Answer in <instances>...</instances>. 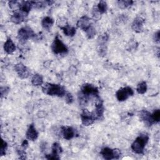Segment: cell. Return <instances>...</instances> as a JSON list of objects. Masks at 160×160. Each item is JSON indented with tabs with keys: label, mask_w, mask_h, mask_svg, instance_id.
Masks as SVG:
<instances>
[{
	"label": "cell",
	"mask_w": 160,
	"mask_h": 160,
	"mask_svg": "<svg viewBox=\"0 0 160 160\" xmlns=\"http://www.w3.org/2000/svg\"><path fill=\"white\" fill-rule=\"evenodd\" d=\"M152 118L154 122H158L160 120V111L159 109L155 110L152 114H151Z\"/></svg>",
	"instance_id": "27"
},
{
	"label": "cell",
	"mask_w": 160,
	"mask_h": 160,
	"mask_svg": "<svg viewBox=\"0 0 160 160\" xmlns=\"http://www.w3.org/2000/svg\"><path fill=\"white\" fill-rule=\"evenodd\" d=\"M19 5H20V2H19L17 1H11L9 2V7L11 8V9L13 10L19 9Z\"/></svg>",
	"instance_id": "28"
},
{
	"label": "cell",
	"mask_w": 160,
	"mask_h": 160,
	"mask_svg": "<svg viewBox=\"0 0 160 160\" xmlns=\"http://www.w3.org/2000/svg\"><path fill=\"white\" fill-rule=\"evenodd\" d=\"M82 94L84 96L88 97V96H94L97 97L98 96V89L95 86H92V84H84L81 89Z\"/></svg>",
	"instance_id": "6"
},
{
	"label": "cell",
	"mask_w": 160,
	"mask_h": 160,
	"mask_svg": "<svg viewBox=\"0 0 160 160\" xmlns=\"http://www.w3.org/2000/svg\"><path fill=\"white\" fill-rule=\"evenodd\" d=\"M101 14L98 11V10L97 9V8H96L95 9L93 10L92 12V16H93V18L96 20H98L100 18H101Z\"/></svg>",
	"instance_id": "32"
},
{
	"label": "cell",
	"mask_w": 160,
	"mask_h": 160,
	"mask_svg": "<svg viewBox=\"0 0 160 160\" xmlns=\"http://www.w3.org/2000/svg\"><path fill=\"white\" fill-rule=\"evenodd\" d=\"M31 82L34 86L42 85L43 83V78L39 74H35L31 79Z\"/></svg>",
	"instance_id": "20"
},
{
	"label": "cell",
	"mask_w": 160,
	"mask_h": 160,
	"mask_svg": "<svg viewBox=\"0 0 160 160\" xmlns=\"http://www.w3.org/2000/svg\"><path fill=\"white\" fill-rule=\"evenodd\" d=\"M24 17L25 16L22 14L21 12H14L11 18V21L15 24H20L24 21Z\"/></svg>",
	"instance_id": "18"
},
{
	"label": "cell",
	"mask_w": 160,
	"mask_h": 160,
	"mask_svg": "<svg viewBox=\"0 0 160 160\" xmlns=\"http://www.w3.org/2000/svg\"><path fill=\"white\" fill-rule=\"evenodd\" d=\"M14 69L21 78L26 79L29 76V71L23 64L21 62L16 64L14 66Z\"/></svg>",
	"instance_id": "7"
},
{
	"label": "cell",
	"mask_w": 160,
	"mask_h": 160,
	"mask_svg": "<svg viewBox=\"0 0 160 160\" xmlns=\"http://www.w3.org/2000/svg\"><path fill=\"white\" fill-rule=\"evenodd\" d=\"M42 89L44 93L50 96L62 97L66 94L65 88L59 84H54L46 82L42 86Z\"/></svg>",
	"instance_id": "1"
},
{
	"label": "cell",
	"mask_w": 160,
	"mask_h": 160,
	"mask_svg": "<svg viewBox=\"0 0 160 160\" xmlns=\"http://www.w3.org/2000/svg\"><path fill=\"white\" fill-rule=\"evenodd\" d=\"M35 36L33 31L29 27H24L19 29L18 32V38L21 42H25L29 38H34Z\"/></svg>",
	"instance_id": "4"
},
{
	"label": "cell",
	"mask_w": 160,
	"mask_h": 160,
	"mask_svg": "<svg viewBox=\"0 0 160 160\" xmlns=\"http://www.w3.org/2000/svg\"><path fill=\"white\" fill-rule=\"evenodd\" d=\"M53 23H54V20L49 16H46L44 18L41 22L42 26L46 29H49L52 27Z\"/></svg>",
	"instance_id": "19"
},
{
	"label": "cell",
	"mask_w": 160,
	"mask_h": 160,
	"mask_svg": "<svg viewBox=\"0 0 160 160\" xmlns=\"http://www.w3.org/2000/svg\"><path fill=\"white\" fill-rule=\"evenodd\" d=\"M34 1H21L19 5V10L25 16H26L29 11L31 9V8L34 6Z\"/></svg>",
	"instance_id": "11"
},
{
	"label": "cell",
	"mask_w": 160,
	"mask_h": 160,
	"mask_svg": "<svg viewBox=\"0 0 160 160\" xmlns=\"http://www.w3.org/2000/svg\"><path fill=\"white\" fill-rule=\"evenodd\" d=\"M62 134L64 139L69 140L74 136L75 132L71 127H62Z\"/></svg>",
	"instance_id": "15"
},
{
	"label": "cell",
	"mask_w": 160,
	"mask_h": 160,
	"mask_svg": "<svg viewBox=\"0 0 160 160\" xmlns=\"http://www.w3.org/2000/svg\"><path fill=\"white\" fill-rule=\"evenodd\" d=\"M77 26L78 28L86 31L91 26V20L87 16H84L81 17L77 22Z\"/></svg>",
	"instance_id": "13"
},
{
	"label": "cell",
	"mask_w": 160,
	"mask_h": 160,
	"mask_svg": "<svg viewBox=\"0 0 160 160\" xmlns=\"http://www.w3.org/2000/svg\"><path fill=\"white\" fill-rule=\"evenodd\" d=\"M134 94V91L130 87L126 86L119 89L116 93V98L119 101H124L126 100L129 96Z\"/></svg>",
	"instance_id": "5"
},
{
	"label": "cell",
	"mask_w": 160,
	"mask_h": 160,
	"mask_svg": "<svg viewBox=\"0 0 160 160\" xmlns=\"http://www.w3.org/2000/svg\"><path fill=\"white\" fill-rule=\"evenodd\" d=\"M139 117L142 121L144 122L148 126H151L153 123H154L152 116L151 114L148 112L146 110H142L139 112Z\"/></svg>",
	"instance_id": "12"
},
{
	"label": "cell",
	"mask_w": 160,
	"mask_h": 160,
	"mask_svg": "<svg viewBox=\"0 0 160 160\" xmlns=\"http://www.w3.org/2000/svg\"><path fill=\"white\" fill-rule=\"evenodd\" d=\"M85 31L86 33V36L89 39H92L96 34V29L92 26L88 28Z\"/></svg>",
	"instance_id": "25"
},
{
	"label": "cell",
	"mask_w": 160,
	"mask_h": 160,
	"mask_svg": "<svg viewBox=\"0 0 160 160\" xmlns=\"http://www.w3.org/2000/svg\"><path fill=\"white\" fill-rule=\"evenodd\" d=\"M136 90H137V92L139 93V94H144L146 92V90H147V84H146V82L145 81H142L140 83H139L137 86V88H136Z\"/></svg>",
	"instance_id": "22"
},
{
	"label": "cell",
	"mask_w": 160,
	"mask_h": 160,
	"mask_svg": "<svg viewBox=\"0 0 160 160\" xmlns=\"http://www.w3.org/2000/svg\"><path fill=\"white\" fill-rule=\"evenodd\" d=\"M16 46L12 41L11 38H8L4 43V49L8 54H11L16 50Z\"/></svg>",
	"instance_id": "17"
},
{
	"label": "cell",
	"mask_w": 160,
	"mask_h": 160,
	"mask_svg": "<svg viewBox=\"0 0 160 160\" xmlns=\"http://www.w3.org/2000/svg\"><path fill=\"white\" fill-rule=\"evenodd\" d=\"M100 153L102 156L103 158L107 160L114 159V150L109 148H104L101 149Z\"/></svg>",
	"instance_id": "16"
},
{
	"label": "cell",
	"mask_w": 160,
	"mask_h": 160,
	"mask_svg": "<svg viewBox=\"0 0 160 160\" xmlns=\"http://www.w3.org/2000/svg\"><path fill=\"white\" fill-rule=\"evenodd\" d=\"M57 24H58V26L60 28H61V29L64 28V27H66V26L68 25L66 18H64V17L60 18H59V19H58V21H57Z\"/></svg>",
	"instance_id": "26"
},
{
	"label": "cell",
	"mask_w": 160,
	"mask_h": 160,
	"mask_svg": "<svg viewBox=\"0 0 160 160\" xmlns=\"http://www.w3.org/2000/svg\"><path fill=\"white\" fill-rule=\"evenodd\" d=\"M51 49L53 52L56 54L66 53L68 51L66 46L61 41L58 36H56L51 45Z\"/></svg>",
	"instance_id": "3"
},
{
	"label": "cell",
	"mask_w": 160,
	"mask_h": 160,
	"mask_svg": "<svg viewBox=\"0 0 160 160\" xmlns=\"http://www.w3.org/2000/svg\"><path fill=\"white\" fill-rule=\"evenodd\" d=\"M62 152V148L59 144L58 142H54L52 146V153L48 154L46 156L47 159H59V154Z\"/></svg>",
	"instance_id": "9"
},
{
	"label": "cell",
	"mask_w": 160,
	"mask_h": 160,
	"mask_svg": "<svg viewBox=\"0 0 160 160\" xmlns=\"http://www.w3.org/2000/svg\"><path fill=\"white\" fill-rule=\"evenodd\" d=\"M149 140L148 135L144 134L139 135L131 144V149L133 152L137 154L143 153L144 147Z\"/></svg>",
	"instance_id": "2"
},
{
	"label": "cell",
	"mask_w": 160,
	"mask_h": 160,
	"mask_svg": "<svg viewBox=\"0 0 160 160\" xmlns=\"http://www.w3.org/2000/svg\"><path fill=\"white\" fill-rule=\"evenodd\" d=\"M144 19L139 16L136 17L132 23L131 28L132 30L136 32H141L143 29V24Z\"/></svg>",
	"instance_id": "10"
},
{
	"label": "cell",
	"mask_w": 160,
	"mask_h": 160,
	"mask_svg": "<svg viewBox=\"0 0 160 160\" xmlns=\"http://www.w3.org/2000/svg\"><path fill=\"white\" fill-rule=\"evenodd\" d=\"M26 138L27 139H28L29 140L31 141H34L38 138V132H37L34 125L33 124H30V126H29V128L26 132Z\"/></svg>",
	"instance_id": "14"
},
{
	"label": "cell",
	"mask_w": 160,
	"mask_h": 160,
	"mask_svg": "<svg viewBox=\"0 0 160 160\" xmlns=\"http://www.w3.org/2000/svg\"><path fill=\"white\" fill-rule=\"evenodd\" d=\"M138 46V43L136 41H131L128 44V51H131L132 49H136V48Z\"/></svg>",
	"instance_id": "29"
},
{
	"label": "cell",
	"mask_w": 160,
	"mask_h": 160,
	"mask_svg": "<svg viewBox=\"0 0 160 160\" xmlns=\"http://www.w3.org/2000/svg\"><path fill=\"white\" fill-rule=\"evenodd\" d=\"M9 89L8 87H1V97H2L3 96H5L6 94H8V91H9Z\"/></svg>",
	"instance_id": "33"
},
{
	"label": "cell",
	"mask_w": 160,
	"mask_h": 160,
	"mask_svg": "<svg viewBox=\"0 0 160 160\" xmlns=\"http://www.w3.org/2000/svg\"><path fill=\"white\" fill-rule=\"evenodd\" d=\"M133 3L132 1H118V5L120 8L124 9L131 6Z\"/></svg>",
	"instance_id": "24"
},
{
	"label": "cell",
	"mask_w": 160,
	"mask_h": 160,
	"mask_svg": "<svg viewBox=\"0 0 160 160\" xmlns=\"http://www.w3.org/2000/svg\"><path fill=\"white\" fill-rule=\"evenodd\" d=\"M21 146H22V147L23 148V149H25L28 147V141H27V140H24V141L22 142V143Z\"/></svg>",
	"instance_id": "35"
},
{
	"label": "cell",
	"mask_w": 160,
	"mask_h": 160,
	"mask_svg": "<svg viewBox=\"0 0 160 160\" xmlns=\"http://www.w3.org/2000/svg\"><path fill=\"white\" fill-rule=\"evenodd\" d=\"M65 100L66 103L71 104L73 102V97L71 93H67L65 94Z\"/></svg>",
	"instance_id": "31"
},
{
	"label": "cell",
	"mask_w": 160,
	"mask_h": 160,
	"mask_svg": "<svg viewBox=\"0 0 160 160\" xmlns=\"http://www.w3.org/2000/svg\"><path fill=\"white\" fill-rule=\"evenodd\" d=\"M62 29L63 30L64 33L66 36H71V37L74 36L75 34H76V29L74 27H72V26H70L69 25L66 26V27H64Z\"/></svg>",
	"instance_id": "21"
},
{
	"label": "cell",
	"mask_w": 160,
	"mask_h": 160,
	"mask_svg": "<svg viewBox=\"0 0 160 160\" xmlns=\"http://www.w3.org/2000/svg\"><path fill=\"white\" fill-rule=\"evenodd\" d=\"M7 143L6 142H5L4 140L2 141V146H1V152H0V154H1V156H3L6 154V149H7Z\"/></svg>",
	"instance_id": "30"
},
{
	"label": "cell",
	"mask_w": 160,
	"mask_h": 160,
	"mask_svg": "<svg viewBox=\"0 0 160 160\" xmlns=\"http://www.w3.org/2000/svg\"><path fill=\"white\" fill-rule=\"evenodd\" d=\"M107 8H108V6H107L106 2L104 1H101L98 4V6L96 8L101 14H103L106 11Z\"/></svg>",
	"instance_id": "23"
},
{
	"label": "cell",
	"mask_w": 160,
	"mask_h": 160,
	"mask_svg": "<svg viewBox=\"0 0 160 160\" xmlns=\"http://www.w3.org/2000/svg\"><path fill=\"white\" fill-rule=\"evenodd\" d=\"M81 117L82 124L86 126L91 125L94 121V119L92 116L91 112L88 111L87 109L83 110Z\"/></svg>",
	"instance_id": "8"
},
{
	"label": "cell",
	"mask_w": 160,
	"mask_h": 160,
	"mask_svg": "<svg viewBox=\"0 0 160 160\" xmlns=\"http://www.w3.org/2000/svg\"><path fill=\"white\" fill-rule=\"evenodd\" d=\"M154 40L156 42H159V39H160V35H159V31H157L154 34Z\"/></svg>",
	"instance_id": "34"
}]
</instances>
